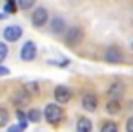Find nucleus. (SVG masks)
Wrapping results in <instances>:
<instances>
[{
    "mask_svg": "<svg viewBox=\"0 0 133 132\" xmlns=\"http://www.w3.org/2000/svg\"><path fill=\"white\" fill-rule=\"evenodd\" d=\"M44 117H46V121L49 125L57 127L64 119V110H62V106L58 103H48L46 108H44Z\"/></svg>",
    "mask_w": 133,
    "mask_h": 132,
    "instance_id": "nucleus-1",
    "label": "nucleus"
},
{
    "mask_svg": "<svg viewBox=\"0 0 133 132\" xmlns=\"http://www.w3.org/2000/svg\"><path fill=\"white\" fill-rule=\"evenodd\" d=\"M48 20H49V13H48V9L44 6H38V8L33 9V13H31V24L35 28H44L48 24Z\"/></svg>",
    "mask_w": 133,
    "mask_h": 132,
    "instance_id": "nucleus-2",
    "label": "nucleus"
},
{
    "mask_svg": "<svg viewBox=\"0 0 133 132\" xmlns=\"http://www.w3.org/2000/svg\"><path fill=\"white\" fill-rule=\"evenodd\" d=\"M22 33H24V30H22V26H18V24H13V26H6L4 30H2V37H4V42H17L20 37H22Z\"/></svg>",
    "mask_w": 133,
    "mask_h": 132,
    "instance_id": "nucleus-3",
    "label": "nucleus"
},
{
    "mask_svg": "<svg viewBox=\"0 0 133 132\" xmlns=\"http://www.w3.org/2000/svg\"><path fill=\"white\" fill-rule=\"evenodd\" d=\"M35 57H37V44L33 41H26L20 48V59L24 62H31L35 61Z\"/></svg>",
    "mask_w": 133,
    "mask_h": 132,
    "instance_id": "nucleus-4",
    "label": "nucleus"
},
{
    "mask_svg": "<svg viewBox=\"0 0 133 132\" xmlns=\"http://www.w3.org/2000/svg\"><path fill=\"white\" fill-rule=\"evenodd\" d=\"M53 97H55V103H58V105H66V103H69V101H71L73 92H71V88H68V86H64V84H60V86H57V88H55Z\"/></svg>",
    "mask_w": 133,
    "mask_h": 132,
    "instance_id": "nucleus-5",
    "label": "nucleus"
},
{
    "mask_svg": "<svg viewBox=\"0 0 133 132\" xmlns=\"http://www.w3.org/2000/svg\"><path fill=\"white\" fill-rule=\"evenodd\" d=\"M82 39H84V31H82V28H78V26L68 28V31H66V42H68L69 46H77V44H80Z\"/></svg>",
    "mask_w": 133,
    "mask_h": 132,
    "instance_id": "nucleus-6",
    "label": "nucleus"
},
{
    "mask_svg": "<svg viewBox=\"0 0 133 132\" xmlns=\"http://www.w3.org/2000/svg\"><path fill=\"white\" fill-rule=\"evenodd\" d=\"M104 59L109 64H118V62H122V50L117 46H109L104 51Z\"/></svg>",
    "mask_w": 133,
    "mask_h": 132,
    "instance_id": "nucleus-7",
    "label": "nucleus"
},
{
    "mask_svg": "<svg viewBox=\"0 0 133 132\" xmlns=\"http://www.w3.org/2000/svg\"><path fill=\"white\" fill-rule=\"evenodd\" d=\"M82 108L88 110V112H95L98 108V97L95 94H84L82 95Z\"/></svg>",
    "mask_w": 133,
    "mask_h": 132,
    "instance_id": "nucleus-8",
    "label": "nucleus"
},
{
    "mask_svg": "<svg viewBox=\"0 0 133 132\" xmlns=\"http://www.w3.org/2000/svg\"><path fill=\"white\" fill-rule=\"evenodd\" d=\"M91 128H93V123H91V119L89 117H78L77 119V132H91Z\"/></svg>",
    "mask_w": 133,
    "mask_h": 132,
    "instance_id": "nucleus-9",
    "label": "nucleus"
},
{
    "mask_svg": "<svg viewBox=\"0 0 133 132\" xmlns=\"http://www.w3.org/2000/svg\"><path fill=\"white\" fill-rule=\"evenodd\" d=\"M51 31L57 35V33H64V31H68L66 30V22H64V19L62 17H55L53 20H51Z\"/></svg>",
    "mask_w": 133,
    "mask_h": 132,
    "instance_id": "nucleus-10",
    "label": "nucleus"
},
{
    "mask_svg": "<svg viewBox=\"0 0 133 132\" xmlns=\"http://www.w3.org/2000/svg\"><path fill=\"white\" fill-rule=\"evenodd\" d=\"M18 2H15V0H6L4 2V13L6 15H15L18 11Z\"/></svg>",
    "mask_w": 133,
    "mask_h": 132,
    "instance_id": "nucleus-11",
    "label": "nucleus"
},
{
    "mask_svg": "<svg viewBox=\"0 0 133 132\" xmlns=\"http://www.w3.org/2000/svg\"><path fill=\"white\" fill-rule=\"evenodd\" d=\"M106 110H108V114H118V112H120V101L109 99V101L106 103Z\"/></svg>",
    "mask_w": 133,
    "mask_h": 132,
    "instance_id": "nucleus-12",
    "label": "nucleus"
},
{
    "mask_svg": "<svg viewBox=\"0 0 133 132\" xmlns=\"http://www.w3.org/2000/svg\"><path fill=\"white\" fill-rule=\"evenodd\" d=\"M122 92H124V88H122L120 83H115V84H111V88H109V95H111V99H117V101H118V97L122 95Z\"/></svg>",
    "mask_w": 133,
    "mask_h": 132,
    "instance_id": "nucleus-13",
    "label": "nucleus"
},
{
    "mask_svg": "<svg viewBox=\"0 0 133 132\" xmlns=\"http://www.w3.org/2000/svg\"><path fill=\"white\" fill-rule=\"evenodd\" d=\"M40 117H42V112L38 108H29L28 110V121L29 123H38Z\"/></svg>",
    "mask_w": 133,
    "mask_h": 132,
    "instance_id": "nucleus-14",
    "label": "nucleus"
},
{
    "mask_svg": "<svg viewBox=\"0 0 133 132\" xmlns=\"http://www.w3.org/2000/svg\"><path fill=\"white\" fill-rule=\"evenodd\" d=\"M13 101H15L17 105H26V103H29V94H28L26 90H20V92L13 97Z\"/></svg>",
    "mask_w": 133,
    "mask_h": 132,
    "instance_id": "nucleus-15",
    "label": "nucleus"
},
{
    "mask_svg": "<svg viewBox=\"0 0 133 132\" xmlns=\"http://www.w3.org/2000/svg\"><path fill=\"white\" fill-rule=\"evenodd\" d=\"M100 132H118V125L115 121H104L100 125Z\"/></svg>",
    "mask_w": 133,
    "mask_h": 132,
    "instance_id": "nucleus-16",
    "label": "nucleus"
},
{
    "mask_svg": "<svg viewBox=\"0 0 133 132\" xmlns=\"http://www.w3.org/2000/svg\"><path fill=\"white\" fill-rule=\"evenodd\" d=\"M8 119H9L8 110L6 108H0V127H6L8 125Z\"/></svg>",
    "mask_w": 133,
    "mask_h": 132,
    "instance_id": "nucleus-17",
    "label": "nucleus"
},
{
    "mask_svg": "<svg viewBox=\"0 0 133 132\" xmlns=\"http://www.w3.org/2000/svg\"><path fill=\"white\" fill-rule=\"evenodd\" d=\"M8 59V44L6 42H0V61H6Z\"/></svg>",
    "mask_w": 133,
    "mask_h": 132,
    "instance_id": "nucleus-18",
    "label": "nucleus"
},
{
    "mask_svg": "<svg viewBox=\"0 0 133 132\" xmlns=\"http://www.w3.org/2000/svg\"><path fill=\"white\" fill-rule=\"evenodd\" d=\"M33 6H35L33 0H18V8H20V9H29V8H33Z\"/></svg>",
    "mask_w": 133,
    "mask_h": 132,
    "instance_id": "nucleus-19",
    "label": "nucleus"
},
{
    "mask_svg": "<svg viewBox=\"0 0 133 132\" xmlns=\"http://www.w3.org/2000/svg\"><path fill=\"white\" fill-rule=\"evenodd\" d=\"M28 94L31 92V94H38V84L37 83H29V84H26V88H24Z\"/></svg>",
    "mask_w": 133,
    "mask_h": 132,
    "instance_id": "nucleus-20",
    "label": "nucleus"
},
{
    "mask_svg": "<svg viewBox=\"0 0 133 132\" xmlns=\"http://www.w3.org/2000/svg\"><path fill=\"white\" fill-rule=\"evenodd\" d=\"M24 130H26V127H24V125H20V123H17V125H11L6 132H24Z\"/></svg>",
    "mask_w": 133,
    "mask_h": 132,
    "instance_id": "nucleus-21",
    "label": "nucleus"
},
{
    "mask_svg": "<svg viewBox=\"0 0 133 132\" xmlns=\"http://www.w3.org/2000/svg\"><path fill=\"white\" fill-rule=\"evenodd\" d=\"M126 132H133V116L126 119Z\"/></svg>",
    "mask_w": 133,
    "mask_h": 132,
    "instance_id": "nucleus-22",
    "label": "nucleus"
},
{
    "mask_svg": "<svg viewBox=\"0 0 133 132\" xmlns=\"http://www.w3.org/2000/svg\"><path fill=\"white\" fill-rule=\"evenodd\" d=\"M0 75H9V70H8V66H0Z\"/></svg>",
    "mask_w": 133,
    "mask_h": 132,
    "instance_id": "nucleus-23",
    "label": "nucleus"
},
{
    "mask_svg": "<svg viewBox=\"0 0 133 132\" xmlns=\"http://www.w3.org/2000/svg\"><path fill=\"white\" fill-rule=\"evenodd\" d=\"M131 50H133V42H131Z\"/></svg>",
    "mask_w": 133,
    "mask_h": 132,
    "instance_id": "nucleus-24",
    "label": "nucleus"
}]
</instances>
